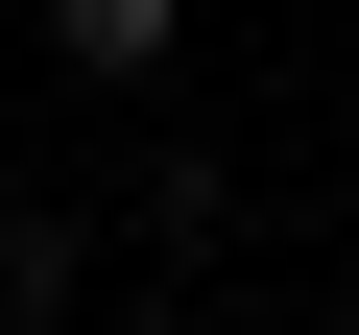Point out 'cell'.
<instances>
[{"label":"cell","instance_id":"1","mask_svg":"<svg viewBox=\"0 0 359 335\" xmlns=\"http://www.w3.org/2000/svg\"><path fill=\"white\" fill-rule=\"evenodd\" d=\"M48 48H72V72H96V96H144V72H168V48H192V0H48Z\"/></svg>","mask_w":359,"mask_h":335},{"label":"cell","instance_id":"2","mask_svg":"<svg viewBox=\"0 0 359 335\" xmlns=\"http://www.w3.org/2000/svg\"><path fill=\"white\" fill-rule=\"evenodd\" d=\"M48 311H72V240H48V216H0V335H48Z\"/></svg>","mask_w":359,"mask_h":335},{"label":"cell","instance_id":"3","mask_svg":"<svg viewBox=\"0 0 359 335\" xmlns=\"http://www.w3.org/2000/svg\"><path fill=\"white\" fill-rule=\"evenodd\" d=\"M120 335H192V311H120Z\"/></svg>","mask_w":359,"mask_h":335}]
</instances>
